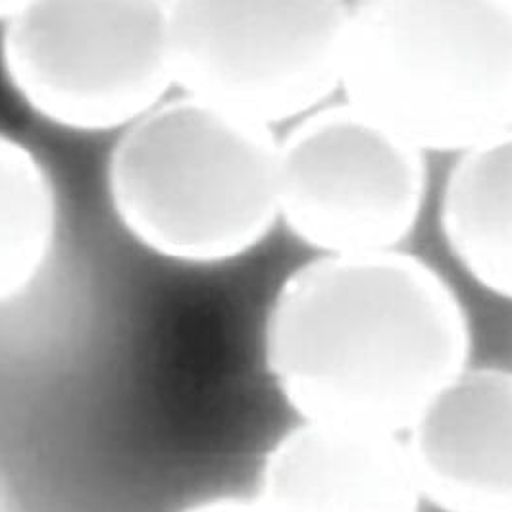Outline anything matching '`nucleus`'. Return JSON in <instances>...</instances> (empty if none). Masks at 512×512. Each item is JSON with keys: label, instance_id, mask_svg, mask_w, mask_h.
Returning <instances> with one entry per match:
<instances>
[{"label": "nucleus", "instance_id": "nucleus-9", "mask_svg": "<svg viewBox=\"0 0 512 512\" xmlns=\"http://www.w3.org/2000/svg\"><path fill=\"white\" fill-rule=\"evenodd\" d=\"M439 220L462 270L512 301V128L459 153L443 187Z\"/></svg>", "mask_w": 512, "mask_h": 512}, {"label": "nucleus", "instance_id": "nucleus-2", "mask_svg": "<svg viewBox=\"0 0 512 512\" xmlns=\"http://www.w3.org/2000/svg\"><path fill=\"white\" fill-rule=\"evenodd\" d=\"M280 141L266 124L193 95L122 129L106 183L124 230L172 262L249 255L280 222Z\"/></svg>", "mask_w": 512, "mask_h": 512}, {"label": "nucleus", "instance_id": "nucleus-1", "mask_svg": "<svg viewBox=\"0 0 512 512\" xmlns=\"http://www.w3.org/2000/svg\"><path fill=\"white\" fill-rule=\"evenodd\" d=\"M470 326L455 289L401 249L316 255L276 291L264 362L301 420L403 436L468 366Z\"/></svg>", "mask_w": 512, "mask_h": 512}, {"label": "nucleus", "instance_id": "nucleus-8", "mask_svg": "<svg viewBox=\"0 0 512 512\" xmlns=\"http://www.w3.org/2000/svg\"><path fill=\"white\" fill-rule=\"evenodd\" d=\"M256 497L272 512H420L405 439L301 420L266 453Z\"/></svg>", "mask_w": 512, "mask_h": 512}, {"label": "nucleus", "instance_id": "nucleus-6", "mask_svg": "<svg viewBox=\"0 0 512 512\" xmlns=\"http://www.w3.org/2000/svg\"><path fill=\"white\" fill-rule=\"evenodd\" d=\"M280 220L318 255L401 249L428 193L426 153L355 104L320 106L278 158Z\"/></svg>", "mask_w": 512, "mask_h": 512}, {"label": "nucleus", "instance_id": "nucleus-3", "mask_svg": "<svg viewBox=\"0 0 512 512\" xmlns=\"http://www.w3.org/2000/svg\"><path fill=\"white\" fill-rule=\"evenodd\" d=\"M341 91L424 153L512 128V0H351Z\"/></svg>", "mask_w": 512, "mask_h": 512}, {"label": "nucleus", "instance_id": "nucleus-11", "mask_svg": "<svg viewBox=\"0 0 512 512\" xmlns=\"http://www.w3.org/2000/svg\"><path fill=\"white\" fill-rule=\"evenodd\" d=\"M180 512H272L256 495L253 497H212L189 505Z\"/></svg>", "mask_w": 512, "mask_h": 512}, {"label": "nucleus", "instance_id": "nucleus-4", "mask_svg": "<svg viewBox=\"0 0 512 512\" xmlns=\"http://www.w3.org/2000/svg\"><path fill=\"white\" fill-rule=\"evenodd\" d=\"M0 58L35 114L79 133L126 129L176 85L168 0H31Z\"/></svg>", "mask_w": 512, "mask_h": 512}, {"label": "nucleus", "instance_id": "nucleus-5", "mask_svg": "<svg viewBox=\"0 0 512 512\" xmlns=\"http://www.w3.org/2000/svg\"><path fill=\"white\" fill-rule=\"evenodd\" d=\"M351 0H168L176 85L266 126L341 89Z\"/></svg>", "mask_w": 512, "mask_h": 512}, {"label": "nucleus", "instance_id": "nucleus-7", "mask_svg": "<svg viewBox=\"0 0 512 512\" xmlns=\"http://www.w3.org/2000/svg\"><path fill=\"white\" fill-rule=\"evenodd\" d=\"M424 503L512 512V370L466 366L403 434Z\"/></svg>", "mask_w": 512, "mask_h": 512}, {"label": "nucleus", "instance_id": "nucleus-12", "mask_svg": "<svg viewBox=\"0 0 512 512\" xmlns=\"http://www.w3.org/2000/svg\"><path fill=\"white\" fill-rule=\"evenodd\" d=\"M31 0H0V22H10Z\"/></svg>", "mask_w": 512, "mask_h": 512}, {"label": "nucleus", "instance_id": "nucleus-10", "mask_svg": "<svg viewBox=\"0 0 512 512\" xmlns=\"http://www.w3.org/2000/svg\"><path fill=\"white\" fill-rule=\"evenodd\" d=\"M58 203L43 162L0 131V305L26 293L52 253Z\"/></svg>", "mask_w": 512, "mask_h": 512}]
</instances>
